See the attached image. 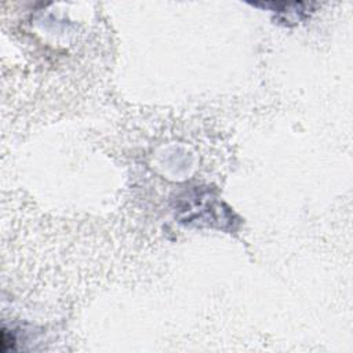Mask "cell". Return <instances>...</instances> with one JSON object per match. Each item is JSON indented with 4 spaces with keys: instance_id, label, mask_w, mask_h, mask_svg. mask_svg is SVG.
Here are the masks:
<instances>
[{
    "instance_id": "1",
    "label": "cell",
    "mask_w": 353,
    "mask_h": 353,
    "mask_svg": "<svg viewBox=\"0 0 353 353\" xmlns=\"http://www.w3.org/2000/svg\"><path fill=\"white\" fill-rule=\"evenodd\" d=\"M175 215L186 226L233 230L239 222L234 212L208 186H193L175 200Z\"/></svg>"
},
{
    "instance_id": "2",
    "label": "cell",
    "mask_w": 353,
    "mask_h": 353,
    "mask_svg": "<svg viewBox=\"0 0 353 353\" xmlns=\"http://www.w3.org/2000/svg\"><path fill=\"white\" fill-rule=\"evenodd\" d=\"M255 7H263V8H270V11L276 12V19L280 22H284L285 25H290V22L296 23L305 17H307L306 7H310L307 3H255Z\"/></svg>"
}]
</instances>
